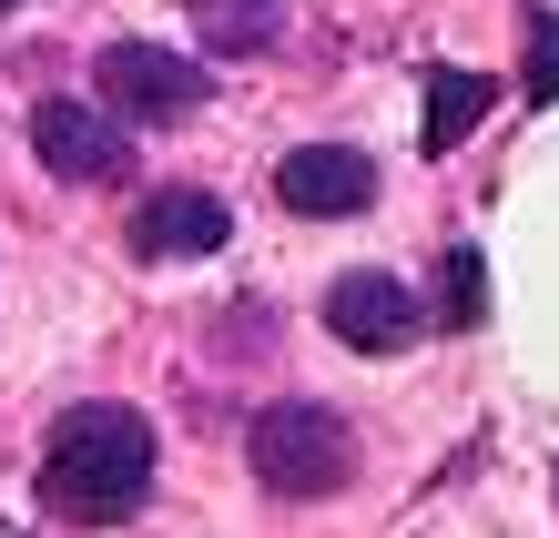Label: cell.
<instances>
[{
    "instance_id": "obj_1",
    "label": "cell",
    "mask_w": 559,
    "mask_h": 538,
    "mask_svg": "<svg viewBox=\"0 0 559 538\" xmlns=\"http://www.w3.org/2000/svg\"><path fill=\"white\" fill-rule=\"evenodd\" d=\"M153 498V427L112 396L61 407V427L41 437V509L72 528H112Z\"/></svg>"
},
{
    "instance_id": "obj_2",
    "label": "cell",
    "mask_w": 559,
    "mask_h": 538,
    "mask_svg": "<svg viewBox=\"0 0 559 538\" xmlns=\"http://www.w3.org/2000/svg\"><path fill=\"white\" fill-rule=\"evenodd\" d=\"M245 467L275 498H336L356 478V427L325 407V396H275V407H254V427H245Z\"/></svg>"
},
{
    "instance_id": "obj_3",
    "label": "cell",
    "mask_w": 559,
    "mask_h": 538,
    "mask_svg": "<svg viewBox=\"0 0 559 538\" xmlns=\"http://www.w3.org/2000/svg\"><path fill=\"white\" fill-rule=\"evenodd\" d=\"M92 82H103V103L122 122H193L214 103V72L183 61V51H163V41H112L103 61H92Z\"/></svg>"
},
{
    "instance_id": "obj_4",
    "label": "cell",
    "mask_w": 559,
    "mask_h": 538,
    "mask_svg": "<svg viewBox=\"0 0 559 538\" xmlns=\"http://www.w3.org/2000/svg\"><path fill=\"white\" fill-rule=\"evenodd\" d=\"M316 315H325V335H336L346 356H407L417 335H427L417 295H407L397 275H377V264H356V275H336Z\"/></svg>"
},
{
    "instance_id": "obj_5",
    "label": "cell",
    "mask_w": 559,
    "mask_h": 538,
    "mask_svg": "<svg viewBox=\"0 0 559 538\" xmlns=\"http://www.w3.org/2000/svg\"><path fill=\"white\" fill-rule=\"evenodd\" d=\"M275 204L306 214V224L367 214V204H377V153H356V143H295V153L275 163Z\"/></svg>"
},
{
    "instance_id": "obj_6",
    "label": "cell",
    "mask_w": 559,
    "mask_h": 538,
    "mask_svg": "<svg viewBox=\"0 0 559 538\" xmlns=\"http://www.w3.org/2000/svg\"><path fill=\"white\" fill-rule=\"evenodd\" d=\"M224 234H235V214H224V193H204V183H163V193H143L133 204V244L143 264H183V254H214Z\"/></svg>"
},
{
    "instance_id": "obj_7",
    "label": "cell",
    "mask_w": 559,
    "mask_h": 538,
    "mask_svg": "<svg viewBox=\"0 0 559 538\" xmlns=\"http://www.w3.org/2000/svg\"><path fill=\"white\" fill-rule=\"evenodd\" d=\"M31 153H41V174H61V183H112L122 174V122L92 112V103H41L31 112Z\"/></svg>"
},
{
    "instance_id": "obj_8",
    "label": "cell",
    "mask_w": 559,
    "mask_h": 538,
    "mask_svg": "<svg viewBox=\"0 0 559 538\" xmlns=\"http://www.w3.org/2000/svg\"><path fill=\"white\" fill-rule=\"evenodd\" d=\"M478 112H488V72H457V61H448V72H427V122H417V143H427V153H457V143L478 132Z\"/></svg>"
},
{
    "instance_id": "obj_9",
    "label": "cell",
    "mask_w": 559,
    "mask_h": 538,
    "mask_svg": "<svg viewBox=\"0 0 559 538\" xmlns=\"http://www.w3.org/2000/svg\"><path fill=\"white\" fill-rule=\"evenodd\" d=\"M519 92L559 103V11H530V31H519Z\"/></svg>"
},
{
    "instance_id": "obj_10",
    "label": "cell",
    "mask_w": 559,
    "mask_h": 538,
    "mask_svg": "<svg viewBox=\"0 0 559 538\" xmlns=\"http://www.w3.org/2000/svg\"><path fill=\"white\" fill-rule=\"evenodd\" d=\"M448 325L457 335L488 325V264H478V244H448Z\"/></svg>"
},
{
    "instance_id": "obj_11",
    "label": "cell",
    "mask_w": 559,
    "mask_h": 538,
    "mask_svg": "<svg viewBox=\"0 0 559 538\" xmlns=\"http://www.w3.org/2000/svg\"><path fill=\"white\" fill-rule=\"evenodd\" d=\"M193 11H204V21H224V41H235V51H254V41H265V11H254V0H193Z\"/></svg>"
},
{
    "instance_id": "obj_12",
    "label": "cell",
    "mask_w": 559,
    "mask_h": 538,
    "mask_svg": "<svg viewBox=\"0 0 559 538\" xmlns=\"http://www.w3.org/2000/svg\"><path fill=\"white\" fill-rule=\"evenodd\" d=\"M0 11H21V0H0Z\"/></svg>"
}]
</instances>
